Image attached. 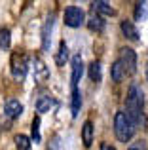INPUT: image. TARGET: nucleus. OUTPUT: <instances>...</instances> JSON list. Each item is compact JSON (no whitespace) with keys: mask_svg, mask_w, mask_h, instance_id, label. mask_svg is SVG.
I'll return each mask as SVG.
<instances>
[{"mask_svg":"<svg viewBox=\"0 0 148 150\" xmlns=\"http://www.w3.org/2000/svg\"><path fill=\"white\" fill-rule=\"evenodd\" d=\"M129 150H146V148H144V144H142V143H135V144H131V146H129Z\"/></svg>","mask_w":148,"mask_h":150,"instance_id":"obj_23","label":"nucleus"},{"mask_svg":"<svg viewBox=\"0 0 148 150\" xmlns=\"http://www.w3.org/2000/svg\"><path fill=\"white\" fill-rule=\"evenodd\" d=\"M120 65L123 67L125 74H135L137 72V53L131 48H123L120 51Z\"/></svg>","mask_w":148,"mask_h":150,"instance_id":"obj_5","label":"nucleus"},{"mask_svg":"<svg viewBox=\"0 0 148 150\" xmlns=\"http://www.w3.org/2000/svg\"><path fill=\"white\" fill-rule=\"evenodd\" d=\"M53 23H55V15H49L46 19V25H44V30H42V48L48 50L49 48V42H51V30H53Z\"/></svg>","mask_w":148,"mask_h":150,"instance_id":"obj_9","label":"nucleus"},{"mask_svg":"<svg viewBox=\"0 0 148 150\" xmlns=\"http://www.w3.org/2000/svg\"><path fill=\"white\" fill-rule=\"evenodd\" d=\"M93 131H95V127H93L91 120H85L84 125H82V143H84V146H91V143H93Z\"/></svg>","mask_w":148,"mask_h":150,"instance_id":"obj_12","label":"nucleus"},{"mask_svg":"<svg viewBox=\"0 0 148 150\" xmlns=\"http://www.w3.org/2000/svg\"><path fill=\"white\" fill-rule=\"evenodd\" d=\"M85 23V13L80 6H68L65 10V25L70 29H78Z\"/></svg>","mask_w":148,"mask_h":150,"instance_id":"obj_4","label":"nucleus"},{"mask_svg":"<svg viewBox=\"0 0 148 150\" xmlns=\"http://www.w3.org/2000/svg\"><path fill=\"white\" fill-rule=\"evenodd\" d=\"M87 27H89V30H93V33H103V30H104L103 17H101V15H97L95 11H91V13H89V17H87Z\"/></svg>","mask_w":148,"mask_h":150,"instance_id":"obj_14","label":"nucleus"},{"mask_svg":"<svg viewBox=\"0 0 148 150\" xmlns=\"http://www.w3.org/2000/svg\"><path fill=\"white\" fill-rule=\"evenodd\" d=\"M57 103L53 97H49V95H42L40 99L36 101V112H40V114H44V112H49V110L55 106Z\"/></svg>","mask_w":148,"mask_h":150,"instance_id":"obj_13","label":"nucleus"},{"mask_svg":"<svg viewBox=\"0 0 148 150\" xmlns=\"http://www.w3.org/2000/svg\"><path fill=\"white\" fill-rule=\"evenodd\" d=\"M91 10L95 11L97 15H114L116 13V10L110 6V2H104V0H97V2H93L91 4Z\"/></svg>","mask_w":148,"mask_h":150,"instance_id":"obj_10","label":"nucleus"},{"mask_svg":"<svg viewBox=\"0 0 148 150\" xmlns=\"http://www.w3.org/2000/svg\"><path fill=\"white\" fill-rule=\"evenodd\" d=\"M10 42H11L10 29L2 27V29H0V50H8V48H10Z\"/></svg>","mask_w":148,"mask_h":150,"instance_id":"obj_19","label":"nucleus"},{"mask_svg":"<svg viewBox=\"0 0 148 150\" xmlns=\"http://www.w3.org/2000/svg\"><path fill=\"white\" fill-rule=\"evenodd\" d=\"M80 106H82V93L78 88H72V118L78 116Z\"/></svg>","mask_w":148,"mask_h":150,"instance_id":"obj_15","label":"nucleus"},{"mask_svg":"<svg viewBox=\"0 0 148 150\" xmlns=\"http://www.w3.org/2000/svg\"><path fill=\"white\" fill-rule=\"evenodd\" d=\"M82 74H84V61H82L80 55H74L72 57V88H78Z\"/></svg>","mask_w":148,"mask_h":150,"instance_id":"obj_8","label":"nucleus"},{"mask_svg":"<svg viewBox=\"0 0 148 150\" xmlns=\"http://www.w3.org/2000/svg\"><path fill=\"white\" fill-rule=\"evenodd\" d=\"M89 78H91L93 82H101L103 74H101V63L99 61H93L91 65H89Z\"/></svg>","mask_w":148,"mask_h":150,"instance_id":"obj_18","label":"nucleus"},{"mask_svg":"<svg viewBox=\"0 0 148 150\" xmlns=\"http://www.w3.org/2000/svg\"><path fill=\"white\" fill-rule=\"evenodd\" d=\"M120 29H122V33H123V36L127 38V40H131V42H135V40H139V33H137V27L133 25V21H122L120 23Z\"/></svg>","mask_w":148,"mask_h":150,"instance_id":"obj_11","label":"nucleus"},{"mask_svg":"<svg viewBox=\"0 0 148 150\" xmlns=\"http://www.w3.org/2000/svg\"><path fill=\"white\" fill-rule=\"evenodd\" d=\"M142 106H144V93L139 88L137 84H133L127 91V99H125V110L123 112L129 116V120L133 122L135 127H144L146 118L142 112Z\"/></svg>","mask_w":148,"mask_h":150,"instance_id":"obj_1","label":"nucleus"},{"mask_svg":"<svg viewBox=\"0 0 148 150\" xmlns=\"http://www.w3.org/2000/svg\"><path fill=\"white\" fill-rule=\"evenodd\" d=\"M110 74H112V80L114 82H122L123 78H125V70L120 65V61H114V65H112V69H110Z\"/></svg>","mask_w":148,"mask_h":150,"instance_id":"obj_16","label":"nucleus"},{"mask_svg":"<svg viewBox=\"0 0 148 150\" xmlns=\"http://www.w3.org/2000/svg\"><path fill=\"white\" fill-rule=\"evenodd\" d=\"M10 67H11V76L17 82H21V80H25L27 72H29V59H27L25 53L15 51V53H11Z\"/></svg>","mask_w":148,"mask_h":150,"instance_id":"obj_3","label":"nucleus"},{"mask_svg":"<svg viewBox=\"0 0 148 150\" xmlns=\"http://www.w3.org/2000/svg\"><path fill=\"white\" fill-rule=\"evenodd\" d=\"M135 125L133 122L129 120V116H127L123 110H120V112H116L114 116V133H116V139L122 141V143H129L131 139H133L135 135Z\"/></svg>","mask_w":148,"mask_h":150,"instance_id":"obj_2","label":"nucleus"},{"mask_svg":"<svg viewBox=\"0 0 148 150\" xmlns=\"http://www.w3.org/2000/svg\"><path fill=\"white\" fill-rule=\"evenodd\" d=\"M146 17V2H139L137 10H135V19H144Z\"/></svg>","mask_w":148,"mask_h":150,"instance_id":"obj_22","label":"nucleus"},{"mask_svg":"<svg viewBox=\"0 0 148 150\" xmlns=\"http://www.w3.org/2000/svg\"><path fill=\"white\" fill-rule=\"evenodd\" d=\"M4 114L8 118H11V120H15V118H19L23 114V105L17 99H8L6 105H4Z\"/></svg>","mask_w":148,"mask_h":150,"instance_id":"obj_7","label":"nucleus"},{"mask_svg":"<svg viewBox=\"0 0 148 150\" xmlns=\"http://www.w3.org/2000/svg\"><path fill=\"white\" fill-rule=\"evenodd\" d=\"M15 148L17 150H30V139L27 135H17L15 137Z\"/></svg>","mask_w":148,"mask_h":150,"instance_id":"obj_20","label":"nucleus"},{"mask_svg":"<svg viewBox=\"0 0 148 150\" xmlns=\"http://www.w3.org/2000/svg\"><path fill=\"white\" fill-rule=\"evenodd\" d=\"M67 59H68V46L65 44V42H61V44H59V51H57L55 61H57V65L63 67L65 63H67Z\"/></svg>","mask_w":148,"mask_h":150,"instance_id":"obj_17","label":"nucleus"},{"mask_svg":"<svg viewBox=\"0 0 148 150\" xmlns=\"http://www.w3.org/2000/svg\"><path fill=\"white\" fill-rule=\"evenodd\" d=\"M32 70H34V80L36 82H46L49 78V70H48V67H46V63L42 61L40 57H34V61H32Z\"/></svg>","mask_w":148,"mask_h":150,"instance_id":"obj_6","label":"nucleus"},{"mask_svg":"<svg viewBox=\"0 0 148 150\" xmlns=\"http://www.w3.org/2000/svg\"><path fill=\"white\" fill-rule=\"evenodd\" d=\"M101 150H116V148L112 146V144H108V143H103L101 144Z\"/></svg>","mask_w":148,"mask_h":150,"instance_id":"obj_24","label":"nucleus"},{"mask_svg":"<svg viewBox=\"0 0 148 150\" xmlns=\"http://www.w3.org/2000/svg\"><path fill=\"white\" fill-rule=\"evenodd\" d=\"M32 143H40V118L32 120Z\"/></svg>","mask_w":148,"mask_h":150,"instance_id":"obj_21","label":"nucleus"},{"mask_svg":"<svg viewBox=\"0 0 148 150\" xmlns=\"http://www.w3.org/2000/svg\"><path fill=\"white\" fill-rule=\"evenodd\" d=\"M146 78H148V65H146Z\"/></svg>","mask_w":148,"mask_h":150,"instance_id":"obj_25","label":"nucleus"}]
</instances>
